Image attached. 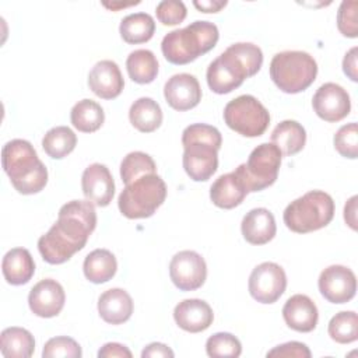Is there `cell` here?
I'll use <instances>...</instances> for the list:
<instances>
[{"label":"cell","instance_id":"1","mask_svg":"<svg viewBox=\"0 0 358 358\" xmlns=\"http://www.w3.org/2000/svg\"><path fill=\"white\" fill-rule=\"evenodd\" d=\"M96 227L95 207L88 200H71L59 210L57 221L38 239L42 259L62 264L81 250Z\"/></svg>","mask_w":358,"mask_h":358},{"label":"cell","instance_id":"2","mask_svg":"<svg viewBox=\"0 0 358 358\" xmlns=\"http://www.w3.org/2000/svg\"><path fill=\"white\" fill-rule=\"evenodd\" d=\"M263 63L262 49L250 42L228 46L207 67V84L215 94H228L255 76Z\"/></svg>","mask_w":358,"mask_h":358},{"label":"cell","instance_id":"3","mask_svg":"<svg viewBox=\"0 0 358 358\" xmlns=\"http://www.w3.org/2000/svg\"><path fill=\"white\" fill-rule=\"evenodd\" d=\"M221 144V133L214 126L194 123L183 130L182 164L190 179L194 182H206L215 173Z\"/></svg>","mask_w":358,"mask_h":358},{"label":"cell","instance_id":"4","mask_svg":"<svg viewBox=\"0 0 358 358\" xmlns=\"http://www.w3.org/2000/svg\"><path fill=\"white\" fill-rule=\"evenodd\" d=\"M1 164L11 185L21 194L38 193L48 183V169L27 140L14 138L6 143Z\"/></svg>","mask_w":358,"mask_h":358},{"label":"cell","instance_id":"5","mask_svg":"<svg viewBox=\"0 0 358 358\" xmlns=\"http://www.w3.org/2000/svg\"><path fill=\"white\" fill-rule=\"evenodd\" d=\"M218 28L210 21H194L182 29L168 32L161 50L172 64H187L199 56L210 52L218 42Z\"/></svg>","mask_w":358,"mask_h":358},{"label":"cell","instance_id":"6","mask_svg":"<svg viewBox=\"0 0 358 358\" xmlns=\"http://www.w3.org/2000/svg\"><path fill=\"white\" fill-rule=\"evenodd\" d=\"M334 217V201L323 190H310L291 201L284 210V224L296 234L324 228Z\"/></svg>","mask_w":358,"mask_h":358},{"label":"cell","instance_id":"7","mask_svg":"<svg viewBox=\"0 0 358 358\" xmlns=\"http://www.w3.org/2000/svg\"><path fill=\"white\" fill-rule=\"evenodd\" d=\"M316 60L302 50H284L271 59L270 77L287 94L305 91L316 78Z\"/></svg>","mask_w":358,"mask_h":358},{"label":"cell","instance_id":"8","mask_svg":"<svg viewBox=\"0 0 358 358\" xmlns=\"http://www.w3.org/2000/svg\"><path fill=\"white\" fill-rule=\"evenodd\" d=\"M165 182L159 175L150 173L126 185L119 194L117 206L126 218H148L165 201Z\"/></svg>","mask_w":358,"mask_h":358},{"label":"cell","instance_id":"9","mask_svg":"<svg viewBox=\"0 0 358 358\" xmlns=\"http://www.w3.org/2000/svg\"><path fill=\"white\" fill-rule=\"evenodd\" d=\"M281 155L275 144L263 143L250 152L248 162L235 169L248 193L260 192L277 180Z\"/></svg>","mask_w":358,"mask_h":358},{"label":"cell","instance_id":"10","mask_svg":"<svg viewBox=\"0 0 358 358\" xmlns=\"http://www.w3.org/2000/svg\"><path fill=\"white\" fill-rule=\"evenodd\" d=\"M224 122L241 136L259 137L270 124V113L253 95H239L225 105Z\"/></svg>","mask_w":358,"mask_h":358},{"label":"cell","instance_id":"11","mask_svg":"<svg viewBox=\"0 0 358 358\" xmlns=\"http://www.w3.org/2000/svg\"><path fill=\"white\" fill-rule=\"evenodd\" d=\"M249 294L260 303H274L285 291L287 275L282 267L273 262L256 266L249 275Z\"/></svg>","mask_w":358,"mask_h":358},{"label":"cell","instance_id":"12","mask_svg":"<svg viewBox=\"0 0 358 358\" xmlns=\"http://www.w3.org/2000/svg\"><path fill=\"white\" fill-rule=\"evenodd\" d=\"M169 275L175 287L180 291H194L204 284L207 266L197 252L180 250L169 263Z\"/></svg>","mask_w":358,"mask_h":358},{"label":"cell","instance_id":"13","mask_svg":"<svg viewBox=\"0 0 358 358\" xmlns=\"http://www.w3.org/2000/svg\"><path fill=\"white\" fill-rule=\"evenodd\" d=\"M317 285L326 301L331 303H345L355 295L357 278L348 267L331 264L320 273Z\"/></svg>","mask_w":358,"mask_h":358},{"label":"cell","instance_id":"14","mask_svg":"<svg viewBox=\"0 0 358 358\" xmlns=\"http://www.w3.org/2000/svg\"><path fill=\"white\" fill-rule=\"evenodd\" d=\"M316 115L326 122H340L351 110L348 92L336 83H324L317 88L312 98Z\"/></svg>","mask_w":358,"mask_h":358},{"label":"cell","instance_id":"15","mask_svg":"<svg viewBox=\"0 0 358 358\" xmlns=\"http://www.w3.org/2000/svg\"><path fill=\"white\" fill-rule=\"evenodd\" d=\"M66 294L60 282L45 278L36 282L28 295V305L34 315L39 317H53L64 306Z\"/></svg>","mask_w":358,"mask_h":358},{"label":"cell","instance_id":"16","mask_svg":"<svg viewBox=\"0 0 358 358\" xmlns=\"http://www.w3.org/2000/svg\"><path fill=\"white\" fill-rule=\"evenodd\" d=\"M81 187L85 199L98 207H106L115 194V182L108 166L98 162L85 168Z\"/></svg>","mask_w":358,"mask_h":358},{"label":"cell","instance_id":"17","mask_svg":"<svg viewBox=\"0 0 358 358\" xmlns=\"http://www.w3.org/2000/svg\"><path fill=\"white\" fill-rule=\"evenodd\" d=\"M164 96L171 108L183 112L199 105L201 88L194 76L180 73L168 78L164 85Z\"/></svg>","mask_w":358,"mask_h":358},{"label":"cell","instance_id":"18","mask_svg":"<svg viewBox=\"0 0 358 358\" xmlns=\"http://www.w3.org/2000/svg\"><path fill=\"white\" fill-rule=\"evenodd\" d=\"M88 87L102 99H113L119 96L124 87L119 66L113 60L98 62L88 74Z\"/></svg>","mask_w":358,"mask_h":358},{"label":"cell","instance_id":"19","mask_svg":"<svg viewBox=\"0 0 358 358\" xmlns=\"http://www.w3.org/2000/svg\"><path fill=\"white\" fill-rule=\"evenodd\" d=\"M176 324L189 333H200L208 329L214 320L211 306L203 299H183L173 309Z\"/></svg>","mask_w":358,"mask_h":358},{"label":"cell","instance_id":"20","mask_svg":"<svg viewBox=\"0 0 358 358\" xmlns=\"http://www.w3.org/2000/svg\"><path fill=\"white\" fill-rule=\"evenodd\" d=\"M282 317L292 330L309 333L316 327L319 313L315 302L308 295L295 294L284 303Z\"/></svg>","mask_w":358,"mask_h":358},{"label":"cell","instance_id":"21","mask_svg":"<svg viewBox=\"0 0 358 358\" xmlns=\"http://www.w3.org/2000/svg\"><path fill=\"white\" fill-rule=\"evenodd\" d=\"M241 231L246 242L266 245L274 238L277 231L274 215L264 207L253 208L243 217Z\"/></svg>","mask_w":358,"mask_h":358},{"label":"cell","instance_id":"22","mask_svg":"<svg viewBox=\"0 0 358 358\" xmlns=\"http://www.w3.org/2000/svg\"><path fill=\"white\" fill-rule=\"evenodd\" d=\"M133 309L134 305L131 296L122 288H110L101 294L98 299V313L109 324H122L127 322Z\"/></svg>","mask_w":358,"mask_h":358},{"label":"cell","instance_id":"23","mask_svg":"<svg viewBox=\"0 0 358 358\" xmlns=\"http://www.w3.org/2000/svg\"><path fill=\"white\" fill-rule=\"evenodd\" d=\"M246 194L248 190L235 171L221 175L210 187L211 201L217 207L225 210L239 206Z\"/></svg>","mask_w":358,"mask_h":358},{"label":"cell","instance_id":"24","mask_svg":"<svg viewBox=\"0 0 358 358\" xmlns=\"http://www.w3.org/2000/svg\"><path fill=\"white\" fill-rule=\"evenodd\" d=\"M1 270L8 284L22 285L32 278L35 273V263L28 249L14 248L4 255Z\"/></svg>","mask_w":358,"mask_h":358},{"label":"cell","instance_id":"25","mask_svg":"<svg viewBox=\"0 0 358 358\" xmlns=\"http://www.w3.org/2000/svg\"><path fill=\"white\" fill-rule=\"evenodd\" d=\"M271 143L277 145L282 155L298 154L306 143V131L296 120H282L271 133Z\"/></svg>","mask_w":358,"mask_h":358},{"label":"cell","instance_id":"26","mask_svg":"<svg viewBox=\"0 0 358 358\" xmlns=\"http://www.w3.org/2000/svg\"><path fill=\"white\" fill-rule=\"evenodd\" d=\"M83 270L87 280L94 284H102L116 274L117 262L110 250L95 249L85 256Z\"/></svg>","mask_w":358,"mask_h":358},{"label":"cell","instance_id":"27","mask_svg":"<svg viewBox=\"0 0 358 358\" xmlns=\"http://www.w3.org/2000/svg\"><path fill=\"white\" fill-rule=\"evenodd\" d=\"M34 336L22 327H7L0 334V351L6 358H28L34 354Z\"/></svg>","mask_w":358,"mask_h":358},{"label":"cell","instance_id":"28","mask_svg":"<svg viewBox=\"0 0 358 358\" xmlns=\"http://www.w3.org/2000/svg\"><path fill=\"white\" fill-rule=\"evenodd\" d=\"M130 123L141 133H151L162 123L161 106L148 96H141L134 101L129 110Z\"/></svg>","mask_w":358,"mask_h":358},{"label":"cell","instance_id":"29","mask_svg":"<svg viewBox=\"0 0 358 358\" xmlns=\"http://www.w3.org/2000/svg\"><path fill=\"white\" fill-rule=\"evenodd\" d=\"M119 32L122 39L127 43H144L152 38L155 22L147 13H133L120 21Z\"/></svg>","mask_w":358,"mask_h":358},{"label":"cell","instance_id":"30","mask_svg":"<svg viewBox=\"0 0 358 358\" xmlns=\"http://www.w3.org/2000/svg\"><path fill=\"white\" fill-rule=\"evenodd\" d=\"M129 77L137 84H150L158 74V62L148 49L133 50L126 60Z\"/></svg>","mask_w":358,"mask_h":358},{"label":"cell","instance_id":"31","mask_svg":"<svg viewBox=\"0 0 358 358\" xmlns=\"http://www.w3.org/2000/svg\"><path fill=\"white\" fill-rule=\"evenodd\" d=\"M70 120L78 131L94 133L103 124L105 113L102 106L95 101L81 99L71 108Z\"/></svg>","mask_w":358,"mask_h":358},{"label":"cell","instance_id":"32","mask_svg":"<svg viewBox=\"0 0 358 358\" xmlns=\"http://www.w3.org/2000/svg\"><path fill=\"white\" fill-rule=\"evenodd\" d=\"M77 144V136L67 126H56L46 131L42 138V147L45 152L55 159L67 157Z\"/></svg>","mask_w":358,"mask_h":358},{"label":"cell","instance_id":"33","mask_svg":"<svg viewBox=\"0 0 358 358\" xmlns=\"http://www.w3.org/2000/svg\"><path fill=\"white\" fill-rule=\"evenodd\" d=\"M150 173H157V165L154 159L143 151L129 152L120 164V178L124 185Z\"/></svg>","mask_w":358,"mask_h":358},{"label":"cell","instance_id":"34","mask_svg":"<svg viewBox=\"0 0 358 358\" xmlns=\"http://www.w3.org/2000/svg\"><path fill=\"white\" fill-rule=\"evenodd\" d=\"M331 340L340 344H350L358 338V316L352 310L336 313L327 327Z\"/></svg>","mask_w":358,"mask_h":358},{"label":"cell","instance_id":"35","mask_svg":"<svg viewBox=\"0 0 358 358\" xmlns=\"http://www.w3.org/2000/svg\"><path fill=\"white\" fill-rule=\"evenodd\" d=\"M206 351L208 357H229L236 358L242 352L241 341L231 333H215L206 341Z\"/></svg>","mask_w":358,"mask_h":358},{"label":"cell","instance_id":"36","mask_svg":"<svg viewBox=\"0 0 358 358\" xmlns=\"http://www.w3.org/2000/svg\"><path fill=\"white\" fill-rule=\"evenodd\" d=\"M334 148L345 158L355 159L358 157V126L355 122L341 126L334 134Z\"/></svg>","mask_w":358,"mask_h":358},{"label":"cell","instance_id":"37","mask_svg":"<svg viewBox=\"0 0 358 358\" xmlns=\"http://www.w3.org/2000/svg\"><path fill=\"white\" fill-rule=\"evenodd\" d=\"M83 355L80 344L67 336H59L48 340L42 350L43 358L55 357H67V358H80Z\"/></svg>","mask_w":358,"mask_h":358},{"label":"cell","instance_id":"38","mask_svg":"<svg viewBox=\"0 0 358 358\" xmlns=\"http://www.w3.org/2000/svg\"><path fill=\"white\" fill-rule=\"evenodd\" d=\"M157 18L164 25H176L186 18V6L179 0H162L155 8Z\"/></svg>","mask_w":358,"mask_h":358},{"label":"cell","instance_id":"39","mask_svg":"<svg viewBox=\"0 0 358 358\" xmlns=\"http://www.w3.org/2000/svg\"><path fill=\"white\" fill-rule=\"evenodd\" d=\"M357 1H343L337 11V28L348 38H357Z\"/></svg>","mask_w":358,"mask_h":358},{"label":"cell","instance_id":"40","mask_svg":"<svg viewBox=\"0 0 358 358\" xmlns=\"http://www.w3.org/2000/svg\"><path fill=\"white\" fill-rule=\"evenodd\" d=\"M267 357H285V358H310L309 348L299 341H288L274 347L267 352Z\"/></svg>","mask_w":358,"mask_h":358},{"label":"cell","instance_id":"41","mask_svg":"<svg viewBox=\"0 0 358 358\" xmlns=\"http://www.w3.org/2000/svg\"><path fill=\"white\" fill-rule=\"evenodd\" d=\"M99 358H110V357H119V358H130L131 352L130 350L119 343H106L99 351H98Z\"/></svg>","mask_w":358,"mask_h":358},{"label":"cell","instance_id":"42","mask_svg":"<svg viewBox=\"0 0 358 358\" xmlns=\"http://www.w3.org/2000/svg\"><path fill=\"white\" fill-rule=\"evenodd\" d=\"M357 48H351L345 56H344V60H343V70L344 73L352 80V81H357L358 80V74H357Z\"/></svg>","mask_w":358,"mask_h":358},{"label":"cell","instance_id":"43","mask_svg":"<svg viewBox=\"0 0 358 358\" xmlns=\"http://www.w3.org/2000/svg\"><path fill=\"white\" fill-rule=\"evenodd\" d=\"M173 355H175L173 351L162 343H151L141 352L143 358L145 357H171L172 358Z\"/></svg>","mask_w":358,"mask_h":358},{"label":"cell","instance_id":"44","mask_svg":"<svg viewBox=\"0 0 358 358\" xmlns=\"http://www.w3.org/2000/svg\"><path fill=\"white\" fill-rule=\"evenodd\" d=\"M357 196H352L344 206V220L351 227V229H357Z\"/></svg>","mask_w":358,"mask_h":358},{"label":"cell","instance_id":"45","mask_svg":"<svg viewBox=\"0 0 358 358\" xmlns=\"http://www.w3.org/2000/svg\"><path fill=\"white\" fill-rule=\"evenodd\" d=\"M193 6L201 13H218L221 8H224L227 6V1L225 0H221V1H218V0H201V1L194 0Z\"/></svg>","mask_w":358,"mask_h":358},{"label":"cell","instance_id":"46","mask_svg":"<svg viewBox=\"0 0 358 358\" xmlns=\"http://www.w3.org/2000/svg\"><path fill=\"white\" fill-rule=\"evenodd\" d=\"M140 1H134V3H102L105 7L110 8V10H117L120 7H129V6H133V4H138Z\"/></svg>","mask_w":358,"mask_h":358}]
</instances>
